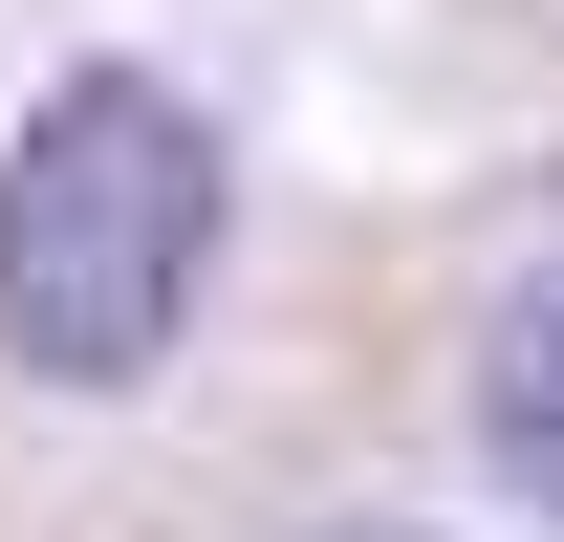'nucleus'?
<instances>
[{"instance_id":"7ed1b4c3","label":"nucleus","mask_w":564,"mask_h":542,"mask_svg":"<svg viewBox=\"0 0 564 542\" xmlns=\"http://www.w3.org/2000/svg\"><path fill=\"white\" fill-rule=\"evenodd\" d=\"M326 542H413V521H326Z\"/></svg>"},{"instance_id":"f257e3e1","label":"nucleus","mask_w":564,"mask_h":542,"mask_svg":"<svg viewBox=\"0 0 564 542\" xmlns=\"http://www.w3.org/2000/svg\"><path fill=\"white\" fill-rule=\"evenodd\" d=\"M196 261H217V131L174 87L87 66L0 131V369L22 391H131L196 326Z\"/></svg>"},{"instance_id":"f03ea898","label":"nucleus","mask_w":564,"mask_h":542,"mask_svg":"<svg viewBox=\"0 0 564 542\" xmlns=\"http://www.w3.org/2000/svg\"><path fill=\"white\" fill-rule=\"evenodd\" d=\"M478 456L564 521V282H521V304H499V347H478Z\"/></svg>"}]
</instances>
